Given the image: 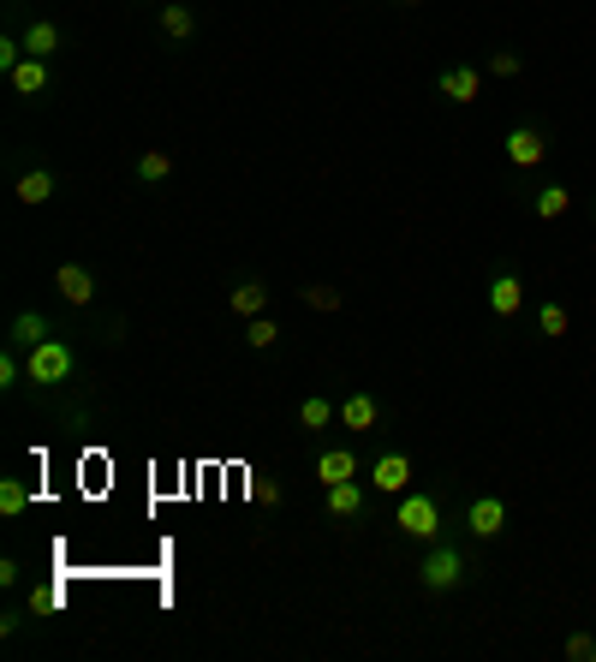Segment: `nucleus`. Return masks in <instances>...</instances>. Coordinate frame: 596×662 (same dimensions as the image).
Here are the masks:
<instances>
[{"instance_id": "nucleus-1", "label": "nucleus", "mask_w": 596, "mask_h": 662, "mask_svg": "<svg viewBox=\"0 0 596 662\" xmlns=\"http://www.w3.org/2000/svg\"><path fill=\"white\" fill-rule=\"evenodd\" d=\"M78 371H84V347L72 335H48L42 347L24 352V382H31V388H42V394L78 382Z\"/></svg>"}, {"instance_id": "nucleus-2", "label": "nucleus", "mask_w": 596, "mask_h": 662, "mask_svg": "<svg viewBox=\"0 0 596 662\" xmlns=\"http://www.w3.org/2000/svg\"><path fill=\"white\" fill-rule=\"evenodd\" d=\"M465 579H472V562H465V543H453V538L424 543V562H417V585H424L429 597H448V591H460Z\"/></svg>"}, {"instance_id": "nucleus-3", "label": "nucleus", "mask_w": 596, "mask_h": 662, "mask_svg": "<svg viewBox=\"0 0 596 662\" xmlns=\"http://www.w3.org/2000/svg\"><path fill=\"white\" fill-rule=\"evenodd\" d=\"M394 526H400V538L436 543L441 531H448V519H441V495L436 490H405L400 507H394Z\"/></svg>"}, {"instance_id": "nucleus-4", "label": "nucleus", "mask_w": 596, "mask_h": 662, "mask_svg": "<svg viewBox=\"0 0 596 662\" xmlns=\"http://www.w3.org/2000/svg\"><path fill=\"white\" fill-rule=\"evenodd\" d=\"M412 478H417V466H412V454H400V448H388L370 460V490L376 495H405Z\"/></svg>"}, {"instance_id": "nucleus-5", "label": "nucleus", "mask_w": 596, "mask_h": 662, "mask_svg": "<svg viewBox=\"0 0 596 662\" xmlns=\"http://www.w3.org/2000/svg\"><path fill=\"white\" fill-rule=\"evenodd\" d=\"M501 531H507V502H501L496 490L472 495V507H465V538L489 543V538H501Z\"/></svg>"}, {"instance_id": "nucleus-6", "label": "nucleus", "mask_w": 596, "mask_h": 662, "mask_svg": "<svg viewBox=\"0 0 596 662\" xmlns=\"http://www.w3.org/2000/svg\"><path fill=\"white\" fill-rule=\"evenodd\" d=\"M501 149H507V161H513V173H531L549 156V137H543L537 125H513V132L501 137Z\"/></svg>"}, {"instance_id": "nucleus-7", "label": "nucleus", "mask_w": 596, "mask_h": 662, "mask_svg": "<svg viewBox=\"0 0 596 662\" xmlns=\"http://www.w3.org/2000/svg\"><path fill=\"white\" fill-rule=\"evenodd\" d=\"M54 292L72 304V311H90V304H96V275L84 269V263H60V269H54Z\"/></svg>"}, {"instance_id": "nucleus-8", "label": "nucleus", "mask_w": 596, "mask_h": 662, "mask_svg": "<svg viewBox=\"0 0 596 662\" xmlns=\"http://www.w3.org/2000/svg\"><path fill=\"white\" fill-rule=\"evenodd\" d=\"M376 424H382V400H376V394H364V388H352L346 400H340V430L364 436V430H376Z\"/></svg>"}, {"instance_id": "nucleus-9", "label": "nucleus", "mask_w": 596, "mask_h": 662, "mask_svg": "<svg viewBox=\"0 0 596 662\" xmlns=\"http://www.w3.org/2000/svg\"><path fill=\"white\" fill-rule=\"evenodd\" d=\"M54 335V323H48L42 311H12V323H7V347H19V352H31V347H42V340Z\"/></svg>"}, {"instance_id": "nucleus-10", "label": "nucleus", "mask_w": 596, "mask_h": 662, "mask_svg": "<svg viewBox=\"0 0 596 662\" xmlns=\"http://www.w3.org/2000/svg\"><path fill=\"white\" fill-rule=\"evenodd\" d=\"M54 191H60L54 168H24L19 180H12V197H19L24 209H42V203H54Z\"/></svg>"}, {"instance_id": "nucleus-11", "label": "nucleus", "mask_w": 596, "mask_h": 662, "mask_svg": "<svg viewBox=\"0 0 596 662\" xmlns=\"http://www.w3.org/2000/svg\"><path fill=\"white\" fill-rule=\"evenodd\" d=\"M227 311H233V316H263V311H269V281H263V275L233 281V287H227Z\"/></svg>"}, {"instance_id": "nucleus-12", "label": "nucleus", "mask_w": 596, "mask_h": 662, "mask_svg": "<svg viewBox=\"0 0 596 662\" xmlns=\"http://www.w3.org/2000/svg\"><path fill=\"white\" fill-rule=\"evenodd\" d=\"M436 91L448 96V101H460V108H472L477 91H484V72H477V67H441Z\"/></svg>"}, {"instance_id": "nucleus-13", "label": "nucleus", "mask_w": 596, "mask_h": 662, "mask_svg": "<svg viewBox=\"0 0 596 662\" xmlns=\"http://www.w3.org/2000/svg\"><path fill=\"white\" fill-rule=\"evenodd\" d=\"M519 304H525V281H519V269H496L489 275V311L519 316Z\"/></svg>"}, {"instance_id": "nucleus-14", "label": "nucleus", "mask_w": 596, "mask_h": 662, "mask_svg": "<svg viewBox=\"0 0 596 662\" xmlns=\"http://www.w3.org/2000/svg\"><path fill=\"white\" fill-rule=\"evenodd\" d=\"M7 84L19 96H48V84H54V72H48V60H36V55H24L19 67L7 72Z\"/></svg>"}, {"instance_id": "nucleus-15", "label": "nucleus", "mask_w": 596, "mask_h": 662, "mask_svg": "<svg viewBox=\"0 0 596 662\" xmlns=\"http://www.w3.org/2000/svg\"><path fill=\"white\" fill-rule=\"evenodd\" d=\"M316 478H323V490H328V483H346V478H358V454H352L346 442L323 448V454H316Z\"/></svg>"}, {"instance_id": "nucleus-16", "label": "nucleus", "mask_w": 596, "mask_h": 662, "mask_svg": "<svg viewBox=\"0 0 596 662\" xmlns=\"http://www.w3.org/2000/svg\"><path fill=\"white\" fill-rule=\"evenodd\" d=\"M364 507H370V490H364L358 478H346V483H328V514H335V519H358Z\"/></svg>"}, {"instance_id": "nucleus-17", "label": "nucleus", "mask_w": 596, "mask_h": 662, "mask_svg": "<svg viewBox=\"0 0 596 662\" xmlns=\"http://www.w3.org/2000/svg\"><path fill=\"white\" fill-rule=\"evenodd\" d=\"M24 55L54 60L60 55V24L54 19H31V24H24Z\"/></svg>"}, {"instance_id": "nucleus-18", "label": "nucleus", "mask_w": 596, "mask_h": 662, "mask_svg": "<svg viewBox=\"0 0 596 662\" xmlns=\"http://www.w3.org/2000/svg\"><path fill=\"white\" fill-rule=\"evenodd\" d=\"M531 209H537V221H561L567 209H573V191H567L561 180L537 185V197H531Z\"/></svg>"}, {"instance_id": "nucleus-19", "label": "nucleus", "mask_w": 596, "mask_h": 662, "mask_svg": "<svg viewBox=\"0 0 596 662\" xmlns=\"http://www.w3.org/2000/svg\"><path fill=\"white\" fill-rule=\"evenodd\" d=\"M161 31H168L173 43H192L197 36V12L185 7V0H168V7H161Z\"/></svg>"}, {"instance_id": "nucleus-20", "label": "nucleus", "mask_w": 596, "mask_h": 662, "mask_svg": "<svg viewBox=\"0 0 596 662\" xmlns=\"http://www.w3.org/2000/svg\"><path fill=\"white\" fill-rule=\"evenodd\" d=\"M245 347H251V352H275V347H281V323H275L269 311H263V316H245Z\"/></svg>"}, {"instance_id": "nucleus-21", "label": "nucleus", "mask_w": 596, "mask_h": 662, "mask_svg": "<svg viewBox=\"0 0 596 662\" xmlns=\"http://www.w3.org/2000/svg\"><path fill=\"white\" fill-rule=\"evenodd\" d=\"M335 418H340V406L328 400V394H304V400H299V424L304 430H328Z\"/></svg>"}, {"instance_id": "nucleus-22", "label": "nucleus", "mask_w": 596, "mask_h": 662, "mask_svg": "<svg viewBox=\"0 0 596 662\" xmlns=\"http://www.w3.org/2000/svg\"><path fill=\"white\" fill-rule=\"evenodd\" d=\"M173 180V156L168 149H144L137 156V185H168Z\"/></svg>"}, {"instance_id": "nucleus-23", "label": "nucleus", "mask_w": 596, "mask_h": 662, "mask_svg": "<svg viewBox=\"0 0 596 662\" xmlns=\"http://www.w3.org/2000/svg\"><path fill=\"white\" fill-rule=\"evenodd\" d=\"M24 507H31V483H24V478H0V514L19 519Z\"/></svg>"}, {"instance_id": "nucleus-24", "label": "nucleus", "mask_w": 596, "mask_h": 662, "mask_svg": "<svg viewBox=\"0 0 596 662\" xmlns=\"http://www.w3.org/2000/svg\"><path fill=\"white\" fill-rule=\"evenodd\" d=\"M567 328H573V323H567V311H561L555 299H549V304H537V335H543V340H561Z\"/></svg>"}, {"instance_id": "nucleus-25", "label": "nucleus", "mask_w": 596, "mask_h": 662, "mask_svg": "<svg viewBox=\"0 0 596 662\" xmlns=\"http://www.w3.org/2000/svg\"><path fill=\"white\" fill-rule=\"evenodd\" d=\"M484 72H489V79H519V72H525V60H519L513 48H496V55L484 60Z\"/></svg>"}, {"instance_id": "nucleus-26", "label": "nucleus", "mask_w": 596, "mask_h": 662, "mask_svg": "<svg viewBox=\"0 0 596 662\" xmlns=\"http://www.w3.org/2000/svg\"><path fill=\"white\" fill-rule=\"evenodd\" d=\"M299 299L311 304V311H340V287H323V281L299 287Z\"/></svg>"}, {"instance_id": "nucleus-27", "label": "nucleus", "mask_w": 596, "mask_h": 662, "mask_svg": "<svg viewBox=\"0 0 596 662\" xmlns=\"http://www.w3.org/2000/svg\"><path fill=\"white\" fill-rule=\"evenodd\" d=\"M19 382H24V352L19 347H7V352H0V388H19Z\"/></svg>"}, {"instance_id": "nucleus-28", "label": "nucleus", "mask_w": 596, "mask_h": 662, "mask_svg": "<svg viewBox=\"0 0 596 662\" xmlns=\"http://www.w3.org/2000/svg\"><path fill=\"white\" fill-rule=\"evenodd\" d=\"M24 609H31L36 621H42V615H54V609H60V585H36V591H31V603H24Z\"/></svg>"}, {"instance_id": "nucleus-29", "label": "nucleus", "mask_w": 596, "mask_h": 662, "mask_svg": "<svg viewBox=\"0 0 596 662\" xmlns=\"http://www.w3.org/2000/svg\"><path fill=\"white\" fill-rule=\"evenodd\" d=\"M561 657L567 662H596V639H591V633H573V639L561 645Z\"/></svg>"}, {"instance_id": "nucleus-30", "label": "nucleus", "mask_w": 596, "mask_h": 662, "mask_svg": "<svg viewBox=\"0 0 596 662\" xmlns=\"http://www.w3.org/2000/svg\"><path fill=\"white\" fill-rule=\"evenodd\" d=\"M24 60V36H0V72H12Z\"/></svg>"}, {"instance_id": "nucleus-31", "label": "nucleus", "mask_w": 596, "mask_h": 662, "mask_svg": "<svg viewBox=\"0 0 596 662\" xmlns=\"http://www.w3.org/2000/svg\"><path fill=\"white\" fill-rule=\"evenodd\" d=\"M0 585H19V555H0Z\"/></svg>"}, {"instance_id": "nucleus-32", "label": "nucleus", "mask_w": 596, "mask_h": 662, "mask_svg": "<svg viewBox=\"0 0 596 662\" xmlns=\"http://www.w3.org/2000/svg\"><path fill=\"white\" fill-rule=\"evenodd\" d=\"M400 7H417V0H400Z\"/></svg>"}]
</instances>
